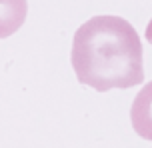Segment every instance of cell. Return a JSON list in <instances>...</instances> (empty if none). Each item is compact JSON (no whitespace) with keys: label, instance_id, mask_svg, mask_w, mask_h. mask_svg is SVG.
<instances>
[{"label":"cell","instance_id":"1","mask_svg":"<svg viewBox=\"0 0 152 148\" xmlns=\"http://www.w3.org/2000/svg\"><path fill=\"white\" fill-rule=\"evenodd\" d=\"M72 68L80 84L108 92L132 88L144 80L138 32L120 16H92L72 40Z\"/></svg>","mask_w":152,"mask_h":148},{"label":"cell","instance_id":"2","mask_svg":"<svg viewBox=\"0 0 152 148\" xmlns=\"http://www.w3.org/2000/svg\"><path fill=\"white\" fill-rule=\"evenodd\" d=\"M130 122L140 138L152 140V80L136 94L130 108Z\"/></svg>","mask_w":152,"mask_h":148},{"label":"cell","instance_id":"3","mask_svg":"<svg viewBox=\"0 0 152 148\" xmlns=\"http://www.w3.org/2000/svg\"><path fill=\"white\" fill-rule=\"evenodd\" d=\"M26 0H0V38L12 36L26 20Z\"/></svg>","mask_w":152,"mask_h":148},{"label":"cell","instance_id":"4","mask_svg":"<svg viewBox=\"0 0 152 148\" xmlns=\"http://www.w3.org/2000/svg\"><path fill=\"white\" fill-rule=\"evenodd\" d=\"M146 40H148V44H152V20L146 26Z\"/></svg>","mask_w":152,"mask_h":148}]
</instances>
